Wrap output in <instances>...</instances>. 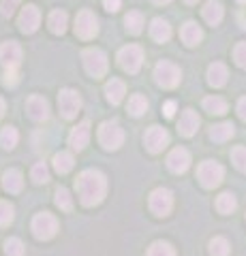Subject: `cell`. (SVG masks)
Here are the masks:
<instances>
[{"label": "cell", "mask_w": 246, "mask_h": 256, "mask_svg": "<svg viewBox=\"0 0 246 256\" xmlns=\"http://www.w3.org/2000/svg\"><path fill=\"white\" fill-rule=\"evenodd\" d=\"M120 4H122V0H103V6H105V11H109V13H116L120 9Z\"/></svg>", "instance_id": "obj_42"}, {"label": "cell", "mask_w": 246, "mask_h": 256, "mask_svg": "<svg viewBox=\"0 0 246 256\" xmlns=\"http://www.w3.org/2000/svg\"><path fill=\"white\" fill-rule=\"evenodd\" d=\"M167 166H169V171L171 173H184L188 166H190V154L184 150V148H176V150H171L169 152V156H167Z\"/></svg>", "instance_id": "obj_15"}, {"label": "cell", "mask_w": 246, "mask_h": 256, "mask_svg": "<svg viewBox=\"0 0 246 256\" xmlns=\"http://www.w3.org/2000/svg\"><path fill=\"white\" fill-rule=\"evenodd\" d=\"M225 178V169L214 160H203L197 166V180L201 182L203 188H216Z\"/></svg>", "instance_id": "obj_4"}, {"label": "cell", "mask_w": 246, "mask_h": 256, "mask_svg": "<svg viewBox=\"0 0 246 256\" xmlns=\"http://www.w3.org/2000/svg\"><path fill=\"white\" fill-rule=\"evenodd\" d=\"M3 186L7 192H13V194H18L24 186V178H22V171L18 169H9L3 173Z\"/></svg>", "instance_id": "obj_24"}, {"label": "cell", "mask_w": 246, "mask_h": 256, "mask_svg": "<svg viewBox=\"0 0 246 256\" xmlns=\"http://www.w3.org/2000/svg\"><path fill=\"white\" fill-rule=\"evenodd\" d=\"M163 114L165 118H173V114H176V100H167L163 105Z\"/></svg>", "instance_id": "obj_43"}, {"label": "cell", "mask_w": 246, "mask_h": 256, "mask_svg": "<svg viewBox=\"0 0 246 256\" xmlns=\"http://www.w3.org/2000/svg\"><path fill=\"white\" fill-rule=\"evenodd\" d=\"M124 26H126V30H129L131 34H139V32L144 30V15H141L139 11H131L124 18Z\"/></svg>", "instance_id": "obj_28"}, {"label": "cell", "mask_w": 246, "mask_h": 256, "mask_svg": "<svg viewBox=\"0 0 246 256\" xmlns=\"http://www.w3.org/2000/svg\"><path fill=\"white\" fill-rule=\"evenodd\" d=\"M237 20H240L242 28H246V9H242V11H240V15H237Z\"/></svg>", "instance_id": "obj_45"}, {"label": "cell", "mask_w": 246, "mask_h": 256, "mask_svg": "<svg viewBox=\"0 0 246 256\" xmlns=\"http://www.w3.org/2000/svg\"><path fill=\"white\" fill-rule=\"evenodd\" d=\"M124 141V130L116 120H107L99 126V143L105 150H118Z\"/></svg>", "instance_id": "obj_3"}, {"label": "cell", "mask_w": 246, "mask_h": 256, "mask_svg": "<svg viewBox=\"0 0 246 256\" xmlns=\"http://www.w3.org/2000/svg\"><path fill=\"white\" fill-rule=\"evenodd\" d=\"M22 0H0V13L5 15V18H11L15 13V9L20 6Z\"/></svg>", "instance_id": "obj_39"}, {"label": "cell", "mask_w": 246, "mask_h": 256, "mask_svg": "<svg viewBox=\"0 0 246 256\" xmlns=\"http://www.w3.org/2000/svg\"><path fill=\"white\" fill-rule=\"evenodd\" d=\"M33 233H35L37 239L47 242V239H52L54 235L58 233V220L54 218L50 212L37 214L35 218H33Z\"/></svg>", "instance_id": "obj_6"}, {"label": "cell", "mask_w": 246, "mask_h": 256, "mask_svg": "<svg viewBox=\"0 0 246 256\" xmlns=\"http://www.w3.org/2000/svg\"><path fill=\"white\" fill-rule=\"evenodd\" d=\"M30 178H33L35 184H45L50 180V169H47L45 162H37L33 166V171H30Z\"/></svg>", "instance_id": "obj_35"}, {"label": "cell", "mask_w": 246, "mask_h": 256, "mask_svg": "<svg viewBox=\"0 0 246 256\" xmlns=\"http://www.w3.org/2000/svg\"><path fill=\"white\" fill-rule=\"evenodd\" d=\"M229 252H231V246H229V242L225 237H214L210 242V254L212 256H229Z\"/></svg>", "instance_id": "obj_32"}, {"label": "cell", "mask_w": 246, "mask_h": 256, "mask_svg": "<svg viewBox=\"0 0 246 256\" xmlns=\"http://www.w3.org/2000/svg\"><path fill=\"white\" fill-rule=\"evenodd\" d=\"M124 94H126V86L120 82V79H112V82H107L105 96H107V100L112 102V105H120Z\"/></svg>", "instance_id": "obj_23"}, {"label": "cell", "mask_w": 246, "mask_h": 256, "mask_svg": "<svg viewBox=\"0 0 246 256\" xmlns=\"http://www.w3.org/2000/svg\"><path fill=\"white\" fill-rule=\"evenodd\" d=\"M118 64L126 73H137L144 64V50L139 45H126L118 52Z\"/></svg>", "instance_id": "obj_8"}, {"label": "cell", "mask_w": 246, "mask_h": 256, "mask_svg": "<svg viewBox=\"0 0 246 256\" xmlns=\"http://www.w3.org/2000/svg\"><path fill=\"white\" fill-rule=\"evenodd\" d=\"M22 62V47L15 41H7L0 45V64L5 68H18Z\"/></svg>", "instance_id": "obj_13"}, {"label": "cell", "mask_w": 246, "mask_h": 256, "mask_svg": "<svg viewBox=\"0 0 246 256\" xmlns=\"http://www.w3.org/2000/svg\"><path fill=\"white\" fill-rule=\"evenodd\" d=\"M150 36H152L156 43L169 41V36H171V26H169V24L165 22L163 18H154L152 22H150Z\"/></svg>", "instance_id": "obj_18"}, {"label": "cell", "mask_w": 246, "mask_h": 256, "mask_svg": "<svg viewBox=\"0 0 246 256\" xmlns=\"http://www.w3.org/2000/svg\"><path fill=\"white\" fill-rule=\"evenodd\" d=\"M15 218V210L11 203L7 201H0V226H9Z\"/></svg>", "instance_id": "obj_38"}, {"label": "cell", "mask_w": 246, "mask_h": 256, "mask_svg": "<svg viewBox=\"0 0 246 256\" xmlns=\"http://www.w3.org/2000/svg\"><path fill=\"white\" fill-rule=\"evenodd\" d=\"M82 60H84V68L88 70V75H92L94 79H99L107 73V56H105V52H101L99 47L84 50Z\"/></svg>", "instance_id": "obj_2"}, {"label": "cell", "mask_w": 246, "mask_h": 256, "mask_svg": "<svg viewBox=\"0 0 246 256\" xmlns=\"http://www.w3.org/2000/svg\"><path fill=\"white\" fill-rule=\"evenodd\" d=\"M75 34L84 41H90L99 34V20L94 18V13L88 9H82L75 18Z\"/></svg>", "instance_id": "obj_7"}, {"label": "cell", "mask_w": 246, "mask_h": 256, "mask_svg": "<svg viewBox=\"0 0 246 256\" xmlns=\"http://www.w3.org/2000/svg\"><path fill=\"white\" fill-rule=\"evenodd\" d=\"M146 109H148L146 96L133 94L131 98H129V114H131V116H141V114H146Z\"/></svg>", "instance_id": "obj_31"}, {"label": "cell", "mask_w": 246, "mask_h": 256, "mask_svg": "<svg viewBox=\"0 0 246 256\" xmlns=\"http://www.w3.org/2000/svg\"><path fill=\"white\" fill-rule=\"evenodd\" d=\"M173 207V194L167 188H156L150 194V210L154 216H167Z\"/></svg>", "instance_id": "obj_10"}, {"label": "cell", "mask_w": 246, "mask_h": 256, "mask_svg": "<svg viewBox=\"0 0 246 256\" xmlns=\"http://www.w3.org/2000/svg\"><path fill=\"white\" fill-rule=\"evenodd\" d=\"M144 143L148 152H152V154H158V152H163L165 148H167L169 143V132L165 130V128L161 126H150L146 134H144Z\"/></svg>", "instance_id": "obj_11"}, {"label": "cell", "mask_w": 246, "mask_h": 256, "mask_svg": "<svg viewBox=\"0 0 246 256\" xmlns=\"http://www.w3.org/2000/svg\"><path fill=\"white\" fill-rule=\"evenodd\" d=\"M231 160H233L237 171L246 173V148L244 146H237V148L231 150Z\"/></svg>", "instance_id": "obj_37"}, {"label": "cell", "mask_w": 246, "mask_h": 256, "mask_svg": "<svg viewBox=\"0 0 246 256\" xmlns=\"http://www.w3.org/2000/svg\"><path fill=\"white\" fill-rule=\"evenodd\" d=\"M18 141H20V134L13 126L3 128V132H0V146H3L5 150H13L15 146H18Z\"/></svg>", "instance_id": "obj_30"}, {"label": "cell", "mask_w": 246, "mask_h": 256, "mask_svg": "<svg viewBox=\"0 0 246 256\" xmlns=\"http://www.w3.org/2000/svg\"><path fill=\"white\" fill-rule=\"evenodd\" d=\"M233 60L240 68H246V43H237L233 50Z\"/></svg>", "instance_id": "obj_40"}, {"label": "cell", "mask_w": 246, "mask_h": 256, "mask_svg": "<svg viewBox=\"0 0 246 256\" xmlns=\"http://www.w3.org/2000/svg\"><path fill=\"white\" fill-rule=\"evenodd\" d=\"M203 20L210 24V26H216V24L223 22V4L216 2V0H208V2L203 4Z\"/></svg>", "instance_id": "obj_21"}, {"label": "cell", "mask_w": 246, "mask_h": 256, "mask_svg": "<svg viewBox=\"0 0 246 256\" xmlns=\"http://www.w3.org/2000/svg\"><path fill=\"white\" fill-rule=\"evenodd\" d=\"M26 111H28V116L33 118L35 122H43V120L50 118V102H47L43 96L33 94L26 100Z\"/></svg>", "instance_id": "obj_14"}, {"label": "cell", "mask_w": 246, "mask_h": 256, "mask_svg": "<svg viewBox=\"0 0 246 256\" xmlns=\"http://www.w3.org/2000/svg\"><path fill=\"white\" fill-rule=\"evenodd\" d=\"M75 188L79 194V201L86 207H94L105 198L107 192V180L105 175L97 169H86L79 173V178L75 180Z\"/></svg>", "instance_id": "obj_1"}, {"label": "cell", "mask_w": 246, "mask_h": 256, "mask_svg": "<svg viewBox=\"0 0 246 256\" xmlns=\"http://www.w3.org/2000/svg\"><path fill=\"white\" fill-rule=\"evenodd\" d=\"M233 132H235V126L231 122H220L210 128V139L216 143H225L233 137Z\"/></svg>", "instance_id": "obj_22"}, {"label": "cell", "mask_w": 246, "mask_h": 256, "mask_svg": "<svg viewBox=\"0 0 246 256\" xmlns=\"http://www.w3.org/2000/svg\"><path fill=\"white\" fill-rule=\"evenodd\" d=\"M58 109L65 120H73L79 114V109H82V96L75 90H71V88H65L58 94Z\"/></svg>", "instance_id": "obj_9"}, {"label": "cell", "mask_w": 246, "mask_h": 256, "mask_svg": "<svg viewBox=\"0 0 246 256\" xmlns=\"http://www.w3.org/2000/svg\"><path fill=\"white\" fill-rule=\"evenodd\" d=\"M186 2H188V4H195V2H197V0H186Z\"/></svg>", "instance_id": "obj_48"}, {"label": "cell", "mask_w": 246, "mask_h": 256, "mask_svg": "<svg viewBox=\"0 0 246 256\" xmlns=\"http://www.w3.org/2000/svg\"><path fill=\"white\" fill-rule=\"evenodd\" d=\"M180 38H182V41H184L188 47L199 45L201 38H203V30L197 26L195 22H186L184 26H182V30H180Z\"/></svg>", "instance_id": "obj_19"}, {"label": "cell", "mask_w": 246, "mask_h": 256, "mask_svg": "<svg viewBox=\"0 0 246 256\" xmlns=\"http://www.w3.org/2000/svg\"><path fill=\"white\" fill-rule=\"evenodd\" d=\"M227 77H229V73H227V66L223 62H214L208 66V84L212 88H223L227 84Z\"/></svg>", "instance_id": "obj_20"}, {"label": "cell", "mask_w": 246, "mask_h": 256, "mask_svg": "<svg viewBox=\"0 0 246 256\" xmlns=\"http://www.w3.org/2000/svg\"><path fill=\"white\" fill-rule=\"evenodd\" d=\"M56 205L60 207L62 212H71L73 210V196L67 188H58L56 190Z\"/></svg>", "instance_id": "obj_34"}, {"label": "cell", "mask_w": 246, "mask_h": 256, "mask_svg": "<svg viewBox=\"0 0 246 256\" xmlns=\"http://www.w3.org/2000/svg\"><path fill=\"white\" fill-rule=\"evenodd\" d=\"M203 109L212 116H223L227 114V102L220 96H208V98H203Z\"/></svg>", "instance_id": "obj_27"}, {"label": "cell", "mask_w": 246, "mask_h": 256, "mask_svg": "<svg viewBox=\"0 0 246 256\" xmlns=\"http://www.w3.org/2000/svg\"><path fill=\"white\" fill-rule=\"evenodd\" d=\"M199 128V116L195 114L193 109H184L180 116V122H178V130L182 137H193Z\"/></svg>", "instance_id": "obj_17"}, {"label": "cell", "mask_w": 246, "mask_h": 256, "mask_svg": "<svg viewBox=\"0 0 246 256\" xmlns=\"http://www.w3.org/2000/svg\"><path fill=\"white\" fill-rule=\"evenodd\" d=\"M41 24V11L37 9L35 4H26L20 13V20H18V26L24 34H33V32L39 28Z\"/></svg>", "instance_id": "obj_12"}, {"label": "cell", "mask_w": 246, "mask_h": 256, "mask_svg": "<svg viewBox=\"0 0 246 256\" xmlns=\"http://www.w3.org/2000/svg\"><path fill=\"white\" fill-rule=\"evenodd\" d=\"M237 116H240L246 122V96H244V98H240V102H237Z\"/></svg>", "instance_id": "obj_44"}, {"label": "cell", "mask_w": 246, "mask_h": 256, "mask_svg": "<svg viewBox=\"0 0 246 256\" xmlns=\"http://www.w3.org/2000/svg\"><path fill=\"white\" fill-rule=\"evenodd\" d=\"M235 207H237V201H235V196L231 194V192H223L218 198H216V210L220 214H233L235 212Z\"/></svg>", "instance_id": "obj_29"}, {"label": "cell", "mask_w": 246, "mask_h": 256, "mask_svg": "<svg viewBox=\"0 0 246 256\" xmlns=\"http://www.w3.org/2000/svg\"><path fill=\"white\" fill-rule=\"evenodd\" d=\"M237 2H242V4H246V0H237Z\"/></svg>", "instance_id": "obj_49"}, {"label": "cell", "mask_w": 246, "mask_h": 256, "mask_svg": "<svg viewBox=\"0 0 246 256\" xmlns=\"http://www.w3.org/2000/svg\"><path fill=\"white\" fill-rule=\"evenodd\" d=\"M3 84L7 88H13L20 84V70L18 68H7L5 70V77H3Z\"/></svg>", "instance_id": "obj_41"}, {"label": "cell", "mask_w": 246, "mask_h": 256, "mask_svg": "<svg viewBox=\"0 0 246 256\" xmlns=\"http://www.w3.org/2000/svg\"><path fill=\"white\" fill-rule=\"evenodd\" d=\"M5 109H7V105H5V100H3V98H0V118H3V116H5Z\"/></svg>", "instance_id": "obj_46"}, {"label": "cell", "mask_w": 246, "mask_h": 256, "mask_svg": "<svg viewBox=\"0 0 246 256\" xmlns=\"http://www.w3.org/2000/svg\"><path fill=\"white\" fill-rule=\"evenodd\" d=\"M154 79H156V84L161 88H165V90H171V88H176L180 84L182 73H180V68L176 66V64H171L167 60H161L154 66Z\"/></svg>", "instance_id": "obj_5"}, {"label": "cell", "mask_w": 246, "mask_h": 256, "mask_svg": "<svg viewBox=\"0 0 246 256\" xmlns=\"http://www.w3.org/2000/svg\"><path fill=\"white\" fill-rule=\"evenodd\" d=\"M75 160H73V154L71 152H58L56 156H54V169H56L60 175L69 173L71 169H73Z\"/></svg>", "instance_id": "obj_26"}, {"label": "cell", "mask_w": 246, "mask_h": 256, "mask_svg": "<svg viewBox=\"0 0 246 256\" xmlns=\"http://www.w3.org/2000/svg\"><path fill=\"white\" fill-rule=\"evenodd\" d=\"M88 141H90V122L77 124L69 134V146L77 152H82L86 146H88Z\"/></svg>", "instance_id": "obj_16"}, {"label": "cell", "mask_w": 246, "mask_h": 256, "mask_svg": "<svg viewBox=\"0 0 246 256\" xmlns=\"http://www.w3.org/2000/svg\"><path fill=\"white\" fill-rule=\"evenodd\" d=\"M146 256H176V250H173V246L167 242H154L148 248Z\"/></svg>", "instance_id": "obj_33"}, {"label": "cell", "mask_w": 246, "mask_h": 256, "mask_svg": "<svg viewBox=\"0 0 246 256\" xmlns=\"http://www.w3.org/2000/svg\"><path fill=\"white\" fill-rule=\"evenodd\" d=\"M5 254L7 256H24V244L18 237H9L5 242Z\"/></svg>", "instance_id": "obj_36"}, {"label": "cell", "mask_w": 246, "mask_h": 256, "mask_svg": "<svg viewBox=\"0 0 246 256\" xmlns=\"http://www.w3.org/2000/svg\"><path fill=\"white\" fill-rule=\"evenodd\" d=\"M152 2H154V4H169L171 0H152Z\"/></svg>", "instance_id": "obj_47"}, {"label": "cell", "mask_w": 246, "mask_h": 256, "mask_svg": "<svg viewBox=\"0 0 246 256\" xmlns=\"http://www.w3.org/2000/svg\"><path fill=\"white\" fill-rule=\"evenodd\" d=\"M67 24H69V15L65 11H52L50 18H47V26H50V30L54 32V34H65L67 30Z\"/></svg>", "instance_id": "obj_25"}]
</instances>
